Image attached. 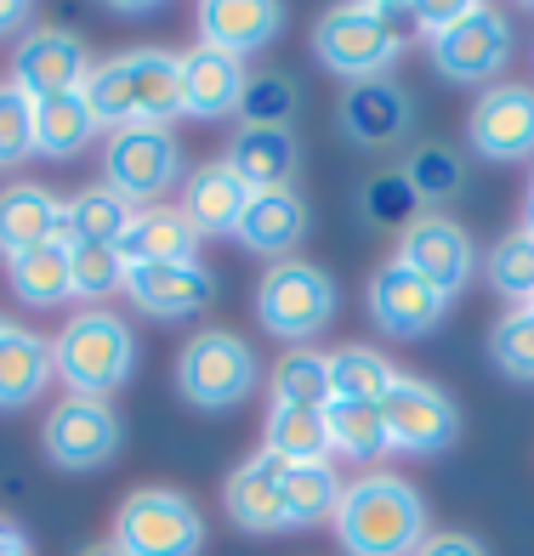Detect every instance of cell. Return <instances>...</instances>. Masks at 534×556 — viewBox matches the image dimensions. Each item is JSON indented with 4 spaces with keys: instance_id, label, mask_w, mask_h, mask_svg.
Masks as SVG:
<instances>
[{
    "instance_id": "cell-1",
    "label": "cell",
    "mask_w": 534,
    "mask_h": 556,
    "mask_svg": "<svg viewBox=\"0 0 534 556\" xmlns=\"http://www.w3.org/2000/svg\"><path fill=\"white\" fill-rule=\"evenodd\" d=\"M330 522H336V545L347 556H415L432 534L426 500L393 471H364L359 483H347Z\"/></svg>"
},
{
    "instance_id": "cell-2",
    "label": "cell",
    "mask_w": 534,
    "mask_h": 556,
    "mask_svg": "<svg viewBox=\"0 0 534 556\" xmlns=\"http://www.w3.org/2000/svg\"><path fill=\"white\" fill-rule=\"evenodd\" d=\"M80 97L91 103L97 125H171L183 114V58L160 46H137L109 63H91Z\"/></svg>"
},
{
    "instance_id": "cell-3",
    "label": "cell",
    "mask_w": 534,
    "mask_h": 556,
    "mask_svg": "<svg viewBox=\"0 0 534 556\" xmlns=\"http://www.w3.org/2000/svg\"><path fill=\"white\" fill-rule=\"evenodd\" d=\"M52 375L69 387V397H114L137 375L132 324L109 307L74 313L52 341Z\"/></svg>"
},
{
    "instance_id": "cell-4",
    "label": "cell",
    "mask_w": 534,
    "mask_h": 556,
    "mask_svg": "<svg viewBox=\"0 0 534 556\" xmlns=\"http://www.w3.org/2000/svg\"><path fill=\"white\" fill-rule=\"evenodd\" d=\"M398 52H403V40L393 35V23L381 17V0H364V7H330L313 23V58L330 74H341L347 86L387 80Z\"/></svg>"
},
{
    "instance_id": "cell-5",
    "label": "cell",
    "mask_w": 534,
    "mask_h": 556,
    "mask_svg": "<svg viewBox=\"0 0 534 556\" xmlns=\"http://www.w3.org/2000/svg\"><path fill=\"white\" fill-rule=\"evenodd\" d=\"M120 556H199L206 545V517L199 505L176 489H132L114 511V540Z\"/></svg>"
},
{
    "instance_id": "cell-6",
    "label": "cell",
    "mask_w": 534,
    "mask_h": 556,
    "mask_svg": "<svg viewBox=\"0 0 534 556\" xmlns=\"http://www.w3.org/2000/svg\"><path fill=\"white\" fill-rule=\"evenodd\" d=\"M183 142L171 125H120L103 142V188L125 205H154L160 193L183 188Z\"/></svg>"
},
{
    "instance_id": "cell-7",
    "label": "cell",
    "mask_w": 534,
    "mask_h": 556,
    "mask_svg": "<svg viewBox=\"0 0 534 556\" xmlns=\"http://www.w3.org/2000/svg\"><path fill=\"white\" fill-rule=\"evenodd\" d=\"M257 381H262V364L250 341L234 330H199L176 352V392L194 409H234V403L257 392Z\"/></svg>"
},
{
    "instance_id": "cell-8",
    "label": "cell",
    "mask_w": 534,
    "mask_h": 556,
    "mask_svg": "<svg viewBox=\"0 0 534 556\" xmlns=\"http://www.w3.org/2000/svg\"><path fill=\"white\" fill-rule=\"evenodd\" d=\"M257 318L262 330L278 341H313L330 318H336V278H330L319 262H273L262 290H257Z\"/></svg>"
},
{
    "instance_id": "cell-9",
    "label": "cell",
    "mask_w": 534,
    "mask_h": 556,
    "mask_svg": "<svg viewBox=\"0 0 534 556\" xmlns=\"http://www.w3.org/2000/svg\"><path fill=\"white\" fill-rule=\"evenodd\" d=\"M120 415L109 397H58L46 415V460L63 471H97L120 454Z\"/></svg>"
},
{
    "instance_id": "cell-10",
    "label": "cell",
    "mask_w": 534,
    "mask_h": 556,
    "mask_svg": "<svg viewBox=\"0 0 534 556\" xmlns=\"http://www.w3.org/2000/svg\"><path fill=\"white\" fill-rule=\"evenodd\" d=\"M432 63L455 86H483L512 63V23L495 7H472L461 23H449L444 35H432Z\"/></svg>"
},
{
    "instance_id": "cell-11",
    "label": "cell",
    "mask_w": 534,
    "mask_h": 556,
    "mask_svg": "<svg viewBox=\"0 0 534 556\" xmlns=\"http://www.w3.org/2000/svg\"><path fill=\"white\" fill-rule=\"evenodd\" d=\"M381 420H387V443L398 454H438L461 432V409L449 403V392L415 381V375L393 381V392L381 397Z\"/></svg>"
},
{
    "instance_id": "cell-12",
    "label": "cell",
    "mask_w": 534,
    "mask_h": 556,
    "mask_svg": "<svg viewBox=\"0 0 534 556\" xmlns=\"http://www.w3.org/2000/svg\"><path fill=\"white\" fill-rule=\"evenodd\" d=\"M364 301H370L375 330H381V336H393V341L432 336V330L444 324V313H449V295H438L415 267H403L398 256H393V262H381V267L370 273Z\"/></svg>"
},
{
    "instance_id": "cell-13",
    "label": "cell",
    "mask_w": 534,
    "mask_h": 556,
    "mask_svg": "<svg viewBox=\"0 0 534 556\" xmlns=\"http://www.w3.org/2000/svg\"><path fill=\"white\" fill-rule=\"evenodd\" d=\"M467 137H472L477 154L495 160V165L534 160V86H523V80L489 86L467 114Z\"/></svg>"
},
{
    "instance_id": "cell-14",
    "label": "cell",
    "mask_w": 534,
    "mask_h": 556,
    "mask_svg": "<svg viewBox=\"0 0 534 556\" xmlns=\"http://www.w3.org/2000/svg\"><path fill=\"white\" fill-rule=\"evenodd\" d=\"M86 74H91V52H86V40L74 29H29L17 40V52H12V74H7V80L23 97L46 103V97L80 91Z\"/></svg>"
},
{
    "instance_id": "cell-15",
    "label": "cell",
    "mask_w": 534,
    "mask_h": 556,
    "mask_svg": "<svg viewBox=\"0 0 534 556\" xmlns=\"http://www.w3.org/2000/svg\"><path fill=\"white\" fill-rule=\"evenodd\" d=\"M398 262L415 267L438 295H461L472 285V273H477V250H472L461 222H449V216H415L410 227H403V239H398Z\"/></svg>"
},
{
    "instance_id": "cell-16",
    "label": "cell",
    "mask_w": 534,
    "mask_h": 556,
    "mask_svg": "<svg viewBox=\"0 0 534 556\" xmlns=\"http://www.w3.org/2000/svg\"><path fill=\"white\" fill-rule=\"evenodd\" d=\"M125 295L148 318H194L216 301V278L206 262H142L125 267Z\"/></svg>"
},
{
    "instance_id": "cell-17",
    "label": "cell",
    "mask_w": 534,
    "mask_h": 556,
    "mask_svg": "<svg viewBox=\"0 0 534 556\" xmlns=\"http://www.w3.org/2000/svg\"><path fill=\"white\" fill-rule=\"evenodd\" d=\"M222 505L245 534H285V460L278 454H250V460L222 483Z\"/></svg>"
},
{
    "instance_id": "cell-18",
    "label": "cell",
    "mask_w": 534,
    "mask_h": 556,
    "mask_svg": "<svg viewBox=\"0 0 534 556\" xmlns=\"http://www.w3.org/2000/svg\"><path fill=\"white\" fill-rule=\"evenodd\" d=\"M341 137L347 142H359V148H393L403 142V131H410V119H415V103H410V91L393 86V80H364V86H347L341 91Z\"/></svg>"
},
{
    "instance_id": "cell-19",
    "label": "cell",
    "mask_w": 534,
    "mask_h": 556,
    "mask_svg": "<svg viewBox=\"0 0 534 556\" xmlns=\"http://www.w3.org/2000/svg\"><path fill=\"white\" fill-rule=\"evenodd\" d=\"M308 205H301L296 188H268V193H250V205L234 227V239L250 250V256H268V262H290L296 244L308 239Z\"/></svg>"
},
{
    "instance_id": "cell-20",
    "label": "cell",
    "mask_w": 534,
    "mask_h": 556,
    "mask_svg": "<svg viewBox=\"0 0 534 556\" xmlns=\"http://www.w3.org/2000/svg\"><path fill=\"white\" fill-rule=\"evenodd\" d=\"M278 29H285V7H273V0H206L199 7V46L227 52L239 63L273 46Z\"/></svg>"
},
{
    "instance_id": "cell-21",
    "label": "cell",
    "mask_w": 534,
    "mask_h": 556,
    "mask_svg": "<svg viewBox=\"0 0 534 556\" xmlns=\"http://www.w3.org/2000/svg\"><path fill=\"white\" fill-rule=\"evenodd\" d=\"M63 239V199L40 182H7L0 188V256H29L40 244Z\"/></svg>"
},
{
    "instance_id": "cell-22",
    "label": "cell",
    "mask_w": 534,
    "mask_h": 556,
    "mask_svg": "<svg viewBox=\"0 0 534 556\" xmlns=\"http://www.w3.org/2000/svg\"><path fill=\"white\" fill-rule=\"evenodd\" d=\"M227 165L239 170V182L250 193L268 188H290L301 170V148L290 125H239L234 142H227Z\"/></svg>"
},
{
    "instance_id": "cell-23",
    "label": "cell",
    "mask_w": 534,
    "mask_h": 556,
    "mask_svg": "<svg viewBox=\"0 0 534 556\" xmlns=\"http://www.w3.org/2000/svg\"><path fill=\"white\" fill-rule=\"evenodd\" d=\"M245 205H250V188L239 182V170L227 165V160H211V165H199V170H188L183 176V211L188 216V227L199 239L206 233H234L239 227V216H245Z\"/></svg>"
},
{
    "instance_id": "cell-24",
    "label": "cell",
    "mask_w": 534,
    "mask_h": 556,
    "mask_svg": "<svg viewBox=\"0 0 534 556\" xmlns=\"http://www.w3.org/2000/svg\"><path fill=\"white\" fill-rule=\"evenodd\" d=\"M245 63L211 52V46H188L183 52V114L194 119H222V114H239V97H245Z\"/></svg>"
},
{
    "instance_id": "cell-25",
    "label": "cell",
    "mask_w": 534,
    "mask_h": 556,
    "mask_svg": "<svg viewBox=\"0 0 534 556\" xmlns=\"http://www.w3.org/2000/svg\"><path fill=\"white\" fill-rule=\"evenodd\" d=\"M114 250H120V262H125V267H142V262H194L199 233L188 227L183 211L148 205V211H132V227L120 233Z\"/></svg>"
},
{
    "instance_id": "cell-26",
    "label": "cell",
    "mask_w": 534,
    "mask_h": 556,
    "mask_svg": "<svg viewBox=\"0 0 534 556\" xmlns=\"http://www.w3.org/2000/svg\"><path fill=\"white\" fill-rule=\"evenodd\" d=\"M46 381H52V341L7 324V336H0V409H29Z\"/></svg>"
},
{
    "instance_id": "cell-27",
    "label": "cell",
    "mask_w": 534,
    "mask_h": 556,
    "mask_svg": "<svg viewBox=\"0 0 534 556\" xmlns=\"http://www.w3.org/2000/svg\"><path fill=\"white\" fill-rule=\"evenodd\" d=\"M103 131L91 114V103L80 91H63V97H46V103H35V154L46 160H74L86 154V142Z\"/></svg>"
},
{
    "instance_id": "cell-28",
    "label": "cell",
    "mask_w": 534,
    "mask_h": 556,
    "mask_svg": "<svg viewBox=\"0 0 534 556\" xmlns=\"http://www.w3.org/2000/svg\"><path fill=\"white\" fill-rule=\"evenodd\" d=\"M7 285L23 307H63L74 301V267H69V244H40L29 256H12L7 262Z\"/></svg>"
},
{
    "instance_id": "cell-29",
    "label": "cell",
    "mask_w": 534,
    "mask_h": 556,
    "mask_svg": "<svg viewBox=\"0 0 534 556\" xmlns=\"http://www.w3.org/2000/svg\"><path fill=\"white\" fill-rule=\"evenodd\" d=\"M262 448L278 454L285 466H308V460H330V438H324V409L308 403H268V426H262Z\"/></svg>"
},
{
    "instance_id": "cell-30",
    "label": "cell",
    "mask_w": 534,
    "mask_h": 556,
    "mask_svg": "<svg viewBox=\"0 0 534 556\" xmlns=\"http://www.w3.org/2000/svg\"><path fill=\"white\" fill-rule=\"evenodd\" d=\"M324 438H330V454L341 460H359V466H375L387 454V420H381V403H341L330 397L324 403Z\"/></svg>"
},
{
    "instance_id": "cell-31",
    "label": "cell",
    "mask_w": 534,
    "mask_h": 556,
    "mask_svg": "<svg viewBox=\"0 0 534 556\" xmlns=\"http://www.w3.org/2000/svg\"><path fill=\"white\" fill-rule=\"evenodd\" d=\"M125 227H132V205L109 188L63 199V244H120Z\"/></svg>"
},
{
    "instance_id": "cell-32",
    "label": "cell",
    "mask_w": 534,
    "mask_h": 556,
    "mask_svg": "<svg viewBox=\"0 0 534 556\" xmlns=\"http://www.w3.org/2000/svg\"><path fill=\"white\" fill-rule=\"evenodd\" d=\"M341 477L330 460H308V466H285V522L290 528H313L324 517H336L341 505Z\"/></svg>"
},
{
    "instance_id": "cell-33",
    "label": "cell",
    "mask_w": 534,
    "mask_h": 556,
    "mask_svg": "<svg viewBox=\"0 0 534 556\" xmlns=\"http://www.w3.org/2000/svg\"><path fill=\"white\" fill-rule=\"evenodd\" d=\"M393 381H398V369L381 358L375 346L330 352V397H341V403H381L393 392Z\"/></svg>"
},
{
    "instance_id": "cell-34",
    "label": "cell",
    "mask_w": 534,
    "mask_h": 556,
    "mask_svg": "<svg viewBox=\"0 0 534 556\" xmlns=\"http://www.w3.org/2000/svg\"><path fill=\"white\" fill-rule=\"evenodd\" d=\"M403 182L415 188L421 205H449V199L467 188V165H461V154H455V148L421 142L415 154L403 160Z\"/></svg>"
},
{
    "instance_id": "cell-35",
    "label": "cell",
    "mask_w": 534,
    "mask_h": 556,
    "mask_svg": "<svg viewBox=\"0 0 534 556\" xmlns=\"http://www.w3.org/2000/svg\"><path fill=\"white\" fill-rule=\"evenodd\" d=\"M483 273H489V290L518 301V307H534V233L529 227H518V233H506L489 262H483Z\"/></svg>"
},
{
    "instance_id": "cell-36",
    "label": "cell",
    "mask_w": 534,
    "mask_h": 556,
    "mask_svg": "<svg viewBox=\"0 0 534 556\" xmlns=\"http://www.w3.org/2000/svg\"><path fill=\"white\" fill-rule=\"evenodd\" d=\"M273 397L324 409V403H330V352H313V346L285 352V358L273 364Z\"/></svg>"
},
{
    "instance_id": "cell-37",
    "label": "cell",
    "mask_w": 534,
    "mask_h": 556,
    "mask_svg": "<svg viewBox=\"0 0 534 556\" xmlns=\"http://www.w3.org/2000/svg\"><path fill=\"white\" fill-rule=\"evenodd\" d=\"M69 267H74V301L125 295V262L114 244H69Z\"/></svg>"
},
{
    "instance_id": "cell-38",
    "label": "cell",
    "mask_w": 534,
    "mask_h": 556,
    "mask_svg": "<svg viewBox=\"0 0 534 556\" xmlns=\"http://www.w3.org/2000/svg\"><path fill=\"white\" fill-rule=\"evenodd\" d=\"M489 358H495L500 375H512V381H534V307H512L495 324Z\"/></svg>"
},
{
    "instance_id": "cell-39",
    "label": "cell",
    "mask_w": 534,
    "mask_h": 556,
    "mask_svg": "<svg viewBox=\"0 0 534 556\" xmlns=\"http://www.w3.org/2000/svg\"><path fill=\"white\" fill-rule=\"evenodd\" d=\"M35 154V97L0 80V165H23Z\"/></svg>"
},
{
    "instance_id": "cell-40",
    "label": "cell",
    "mask_w": 534,
    "mask_h": 556,
    "mask_svg": "<svg viewBox=\"0 0 534 556\" xmlns=\"http://www.w3.org/2000/svg\"><path fill=\"white\" fill-rule=\"evenodd\" d=\"M239 114H245V125H290V114H296L290 74H250L245 97H239Z\"/></svg>"
},
{
    "instance_id": "cell-41",
    "label": "cell",
    "mask_w": 534,
    "mask_h": 556,
    "mask_svg": "<svg viewBox=\"0 0 534 556\" xmlns=\"http://www.w3.org/2000/svg\"><path fill=\"white\" fill-rule=\"evenodd\" d=\"M359 205H364V216H370L375 227H398V233H403V227H410L415 216H426V211H421V199H415V188L403 182V170L375 176V182L364 188Z\"/></svg>"
},
{
    "instance_id": "cell-42",
    "label": "cell",
    "mask_w": 534,
    "mask_h": 556,
    "mask_svg": "<svg viewBox=\"0 0 534 556\" xmlns=\"http://www.w3.org/2000/svg\"><path fill=\"white\" fill-rule=\"evenodd\" d=\"M472 12V0H449V7H415V29L432 40V35H444L449 23H461Z\"/></svg>"
},
{
    "instance_id": "cell-43",
    "label": "cell",
    "mask_w": 534,
    "mask_h": 556,
    "mask_svg": "<svg viewBox=\"0 0 534 556\" xmlns=\"http://www.w3.org/2000/svg\"><path fill=\"white\" fill-rule=\"evenodd\" d=\"M415 556H489L472 534H426V545Z\"/></svg>"
},
{
    "instance_id": "cell-44",
    "label": "cell",
    "mask_w": 534,
    "mask_h": 556,
    "mask_svg": "<svg viewBox=\"0 0 534 556\" xmlns=\"http://www.w3.org/2000/svg\"><path fill=\"white\" fill-rule=\"evenodd\" d=\"M0 556H35V545H29V534L12 522V517H0Z\"/></svg>"
},
{
    "instance_id": "cell-45",
    "label": "cell",
    "mask_w": 534,
    "mask_h": 556,
    "mask_svg": "<svg viewBox=\"0 0 534 556\" xmlns=\"http://www.w3.org/2000/svg\"><path fill=\"white\" fill-rule=\"evenodd\" d=\"M29 17H35V7H0V35L29 29Z\"/></svg>"
},
{
    "instance_id": "cell-46",
    "label": "cell",
    "mask_w": 534,
    "mask_h": 556,
    "mask_svg": "<svg viewBox=\"0 0 534 556\" xmlns=\"http://www.w3.org/2000/svg\"><path fill=\"white\" fill-rule=\"evenodd\" d=\"M80 556H120V551H114V545H86Z\"/></svg>"
},
{
    "instance_id": "cell-47",
    "label": "cell",
    "mask_w": 534,
    "mask_h": 556,
    "mask_svg": "<svg viewBox=\"0 0 534 556\" xmlns=\"http://www.w3.org/2000/svg\"><path fill=\"white\" fill-rule=\"evenodd\" d=\"M529 233H534V182H529Z\"/></svg>"
},
{
    "instance_id": "cell-48",
    "label": "cell",
    "mask_w": 534,
    "mask_h": 556,
    "mask_svg": "<svg viewBox=\"0 0 534 556\" xmlns=\"http://www.w3.org/2000/svg\"><path fill=\"white\" fill-rule=\"evenodd\" d=\"M0 336H7V318H0Z\"/></svg>"
}]
</instances>
